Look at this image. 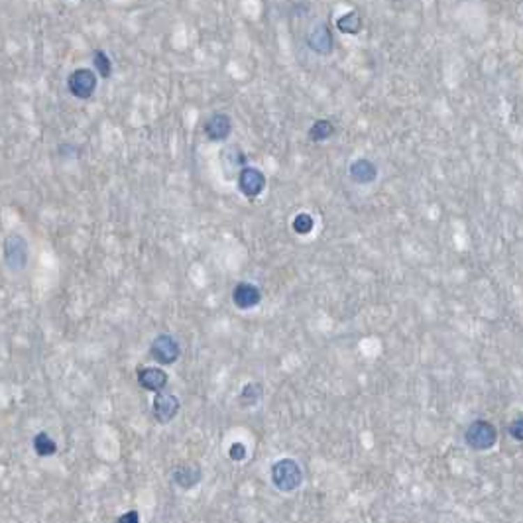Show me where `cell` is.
I'll use <instances>...</instances> for the list:
<instances>
[{"instance_id":"cell-11","label":"cell","mask_w":523,"mask_h":523,"mask_svg":"<svg viewBox=\"0 0 523 523\" xmlns=\"http://www.w3.org/2000/svg\"><path fill=\"white\" fill-rule=\"evenodd\" d=\"M177 411H179V400L175 395H158L153 400V417L160 423L172 421Z\"/></svg>"},{"instance_id":"cell-19","label":"cell","mask_w":523,"mask_h":523,"mask_svg":"<svg viewBox=\"0 0 523 523\" xmlns=\"http://www.w3.org/2000/svg\"><path fill=\"white\" fill-rule=\"evenodd\" d=\"M510 435H512L515 441L523 443V415L515 417L512 423H510Z\"/></svg>"},{"instance_id":"cell-6","label":"cell","mask_w":523,"mask_h":523,"mask_svg":"<svg viewBox=\"0 0 523 523\" xmlns=\"http://www.w3.org/2000/svg\"><path fill=\"white\" fill-rule=\"evenodd\" d=\"M232 132V119L227 112H215L205 122V136L211 142H222Z\"/></svg>"},{"instance_id":"cell-5","label":"cell","mask_w":523,"mask_h":523,"mask_svg":"<svg viewBox=\"0 0 523 523\" xmlns=\"http://www.w3.org/2000/svg\"><path fill=\"white\" fill-rule=\"evenodd\" d=\"M264 187H266V175L262 174L258 167H242L238 174V189L240 193L244 197H248V199H254V197H258L264 191Z\"/></svg>"},{"instance_id":"cell-4","label":"cell","mask_w":523,"mask_h":523,"mask_svg":"<svg viewBox=\"0 0 523 523\" xmlns=\"http://www.w3.org/2000/svg\"><path fill=\"white\" fill-rule=\"evenodd\" d=\"M4 260L14 272L24 270V266L28 264V242L18 234L8 236L4 242Z\"/></svg>"},{"instance_id":"cell-18","label":"cell","mask_w":523,"mask_h":523,"mask_svg":"<svg viewBox=\"0 0 523 523\" xmlns=\"http://www.w3.org/2000/svg\"><path fill=\"white\" fill-rule=\"evenodd\" d=\"M313 227H315V220H313L311 215H307V213H299L294 218V230L297 234H309L313 230Z\"/></svg>"},{"instance_id":"cell-12","label":"cell","mask_w":523,"mask_h":523,"mask_svg":"<svg viewBox=\"0 0 523 523\" xmlns=\"http://www.w3.org/2000/svg\"><path fill=\"white\" fill-rule=\"evenodd\" d=\"M138 381L142 388L158 393L167 386V374L162 368H146L138 374Z\"/></svg>"},{"instance_id":"cell-9","label":"cell","mask_w":523,"mask_h":523,"mask_svg":"<svg viewBox=\"0 0 523 523\" xmlns=\"http://www.w3.org/2000/svg\"><path fill=\"white\" fill-rule=\"evenodd\" d=\"M350 179L358 185H368L372 181H376L378 177V167L372 164L368 158H358L354 160L349 167Z\"/></svg>"},{"instance_id":"cell-13","label":"cell","mask_w":523,"mask_h":523,"mask_svg":"<svg viewBox=\"0 0 523 523\" xmlns=\"http://www.w3.org/2000/svg\"><path fill=\"white\" fill-rule=\"evenodd\" d=\"M333 134H335V124L327 119L315 120L313 126L307 132V136H309L311 142H325V140H328Z\"/></svg>"},{"instance_id":"cell-17","label":"cell","mask_w":523,"mask_h":523,"mask_svg":"<svg viewBox=\"0 0 523 523\" xmlns=\"http://www.w3.org/2000/svg\"><path fill=\"white\" fill-rule=\"evenodd\" d=\"M33 448H36V453H38L40 457H50V455H54L55 450H57L55 441L47 435V433L36 435V439H33Z\"/></svg>"},{"instance_id":"cell-10","label":"cell","mask_w":523,"mask_h":523,"mask_svg":"<svg viewBox=\"0 0 523 523\" xmlns=\"http://www.w3.org/2000/svg\"><path fill=\"white\" fill-rule=\"evenodd\" d=\"M262 294L260 289L254 284H248V282H242L234 287L232 291V301L238 309H250V307H256L260 303Z\"/></svg>"},{"instance_id":"cell-21","label":"cell","mask_w":523,"mask_h":523,"mask_svg":"<svg viewBox=\"0 0 523 523\" xmlns=\"http://www.w3.org/2000/svg\"><path fill=\"white\" fill-rule=\"evenodd\" d=\"M119 523H140V515H138V512L132 510V512L120 515Z\"/></svg>"},{"instance_id":"cell-8","label":"cell","mask_w":523,"mask_h":523,"mask_svg":"<svg viewBox=\"0 0 523 523\" xmlns=\"http://www.w3.org/2000/svg\"><path fill=\"white\" fill-rule=\"evenodd\" d=\"M307 45L319 55H328L333 52V33L325 22L315 24L307 33Z\"/></svg>"},{"instance_id":"cell-3","label":"cell","mask_w":523,"mask_h":523,"mask_svg":"<svg viewBox=\"0 0 523 523\" xmlns=\"http://www.w3.org/2000/svg\"><path fill=\"white\" fill-rule=\"evenodd\" d=\"M98 75L97 71L89 69V67H79L71 75L67 77V89L69 93L77 98H91L97 91Z\"/></svg>"},{"instance_id":"cell-15","label":"cell","mask_w":523,"mask_h":523,"mask_svg":"<svg viewBox=\"0 0 523 523\" xmlns=\"http://www.w3.org/2000/svg\"><path fill=\"white\" fill-rule=\"evenodd\" d=\"M199 476H201V472L193 467H181L174 472V480L181 488H193L199 482Z\"/></svg>"},{"instance_id":"cell-1","label":"cell","mask_w":523,"mask_h":523,"mask_svg":"<svg viewBox=\"0 0 523 523\" xmlns=\"http://www.w3.org/2000/svg\"><path fill=\"white\" fill-rule=\"evenodd\" d=\"M464 439H467V445L474 450H488L496 445L498 441V431L496 427L490 421L486 419H478L474 423H470L467 433H464Z\"/></svg>"},{"instance_id":"cell-20","label":"cell","mask_w":523,"mask_h":523,"mask_svg":"<svg viewBox=\"0 0 523 523\" xmlns=\"http://www.w3.org/2000/svg\"><path fill=\"white\" fill-rule=\"evenodd\" d=\"M229 455L232 460H242V458L246 457V448H244V445H240V443H234V445L230 447Z\"/></svg>"},{"instance_id":"cell-14","label":"cell","mask_w":523,"mask_h":523,"mask_svg":"<svg viewBox=\"0 0 523 523\" xmlns=\"http://www.w3.org/2000/svg\"><path fill=\"white\" fill-rule=\"evenodd\" d=\"M337 28L342 33H358L362 30V18L358 12H347L337 20Z\"/></svg>"},{"instance_id":"cell-2","label":"cell","mask_w":523,"mask_h":523,"mask_svg":"<svg viewBox=\"0 0 523 523\" xmlns=\"http://www.w3.org/2000/svg\"><path fill=\"white\" fill-rule=\"evenodd\" d=\"M272 480L278 490L294 492L301 484V469L295 460L284 458L272 467Z\"/></svg>"},{"instance_id":"cell-7","label":"cell","mask_w":523,"mask_h":523,"mask_svg":"<svg viewBox=\"0 0 523 523\" xmlns=\"http://www.w3.org/2000/svg\"><path fill=\"white\" fill-rule=\"evenodd\" d=\"M179 344L172 335H160L152 342V358L160 364H172L179 358Z\"/></svg>"},{"instance_id":"cell-16","label":"cell","mask_w":523,"mask_h":523,"mask_svg":"<svg viewBox=\"0 0 523 523\" xmlns=\"http://www.w3.org/2000/svg\"><path fill=\"white\" fill-rule=\"evenodd\" d=\"M93 67H95V71H97V75L100 79H109L112 75V61H110V57L103 50H95V54H93Z\"/></svg>"}]
</instances>
